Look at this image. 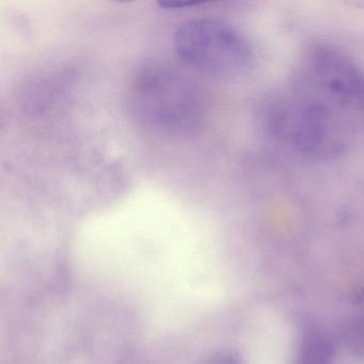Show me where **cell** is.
Returning <instances> with one entry per match:
<instances>
[{"instance_id": "277c9868", "label": "cell", "mask_w": 364, "mask_h": 364, "mask_svg": "<svg viewBox=\"0 0 364 364\" xmlns=\"http://www.w3.org/2000/svg\"><path fill=\"white\" fill-rule=\"evenodd\" d=\"M309 92L340 107L358 106L364 99V72L350 58L329 48H317L306 59Z\"/></svg>"}, {"instance_id": "5b68a950", "label": "cell", "mask_w": 364, "mask_h": 364, "mask_svg": "<svg viewBox=\"0 0 364 364\" xmlns=\"http://www.w3.org/2000/svg\"><path fill=\"white\" fill-rule=\"evenodd\" d=\"M334 348L321 332H306L298 343L293 364H331Z\"/></svg>"}, {"instance_id": "7a4b0ae2", "label": "cell", "mask_w": 364, "mask_h": 364, "mask_svg": "<svg viewBox=\"0 0 364 364\" xmlns=\"http://www.w3.org/2000/svg\"><path fill=\"white\" fill-rule=\"evenodd\" d=\"M132 112L148 129L184 135L195 131L202 118V102L196 85L184 74L161 67L144 68L131 88Z\"/></svg>"}, {"instance_id": "ba28073f", "label": "cell", "mask_w": 364, "mask_h": 364, "mask_svg": "<svg viewBox=\"0 0 364 364\" xmlns=\"http://www.w3.org/2000/svg\"><path fill=\"white\" fill-rule=\"evenodd\" d=\"M363 332H364V323H363Z\"/></svg>"}, {"instance_id": "6da1fadb", "label": "cell", "mask_w": 364, "mask_h": 364, "mask_svg": "<svg viewBox=\"0 0 364 364\" xmlns=\"http://www.w3.org/2000/svg\"><path fill=\"white\" fill-rule=\"evenodd\" d=\"M344 108L314 93L272 100L264 108L265 129L289 150L313 161H328L346 152L353 127Z\"/></svg>"}, {"instance_id": "8992f818", "label": "cell", "mask_w": 364, "mask_h": 364, "mask_svg": "<svg viewBox=\"0 0 364 364\" xmlns=\"http://www.w3.org/2000/svg\"><path fill=\"white\" fill-rule=\"evenodd\" d=\"M202 364H242V361L233 353H219L212 355Z\"/></svg>"}, {"instance_id": "3957f363", "label": "cell", "mask_w": 364, "mask_h": 364, "mask_svg": "<svg viewBox=\"0 0 364 364\" xmlns=\"http://www.w3.org/2000/svg\"><path fill=\"white\" fill-rule=\"evenodd\" d=\"M178 58L191 69L215 76L236 77L252 68L255 50L233 25L218 18H193L174 33Z\"/></svg>"}, {"instance_id": "52a82bcc", "label": "cell", "mask_w": 364, "mask_h": 364, "mask_svg": "<svg viewBox=\"0 0 364 364\" xmlns=\"http://www.w3.org/2000/svg\"><path fill=\"white\" fill-rule=\"evenodd\" d=\"M359 108H360V109H361L362 114H363V119H364V99H363V101H362V103L360 104Z\"/></svg>"}]
</instances>
